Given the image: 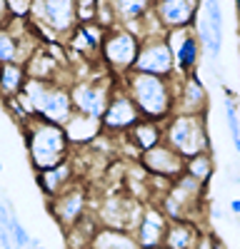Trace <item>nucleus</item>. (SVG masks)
<instances>
[{"label":"nucleus","mask_w":240,"mask_h":249,"mask_svg":"<svg viewBox=\"0 0 240 249\" xmlns=\"http://www.w3.org/2000/svg\"><path fill=\"white\" fill-rule=\"evenodd\" d=\"M48 210H50L53 219L63 227V230L78 224L80 219L85 217V210H88V192H85V187H80L78 182H73L68 190H63L58 197L48 199Z\"/></svg>","instance_id":"11"},{"label":"nucleus","mask_w":240,"mask_h":249,"mask_svg":"<svg viewBox=\"0 0 240 249\" xmlns=\"http://www.w3.org/2000/svg\"><path fill=\"white\" fill-rule=\"evenodd\" d=\"M185 75H173V77H155V75H143V72H128L120 77V88L128 92L133 105L138 107L140 117L160 122L163 124L175 107V95L183 85Z\"/></svg>","instance_id":"1"},{"label":"nucleus","mask_w":240,"mask_h":249,"mask_svg":"<svg viewBox=\"0 0 240 249\" xmlns=\"http://www.w3.org/2000/svg\"><path fill=\"white\" fill-rule=\"evenodd\" d=\"M8 3V15L10 20H30V0H5Z\"/></svg>","instance_id":"30"},{"label":"nucleus","mask_w":240,"mask_h":249,"mask_svg":"<svg viewBox=\"0 0 240 249\" xmlns=\"http://www.w3.org/2000/svg\"><path fill=\"white\" fill-rule=\"evenodd\" d=\"M220 249H223V247H220Z\"/></svg>","instance_id":"39"},{"label":"nucleus","mask_w":240,"mask_h":249,"mask_svg":"<svg viewBox=\"0 0 240 249\" xmlns=\"http://www.w3.org/2000/svg\"><path fill=\"white\" fill-rule=\"evenodd\" d=\"M168 217L163 214L158 204H143V214L140 222L133 230V239L138 242L140 249H163V237H165Z\"/></svg>","instance_id":"14"},{"label":"nucleus","mask_w":240,"mask_h":249,"mask_svg":"<svg viewBox=\"0 0 240 249\" xmlns=\"http://www.w3.org/2000/svg\"><path fill=\"white\" fill-rule=\"evenodd\" d=\"M233 147H235V152H238V155H240V137H238V140H235V142H233Z\"/></svg>","instance_id":"35"},{"label":"nucleus","mask_w":240,"mask_h":249,"mask_svg":"<svg viewBox=\"0 0 240 249\" xmlns=\"http://www.w3.org/2000/svg\"><path fill=\"white\" fill-rule=\"evenodd\" d=\"M200 227L195 222H168L165 227V237H163V249H193L198 237H200Z\"/></svg>","instance_id":"19"},{"label":"nucleus","mask_w":240,"mask_h":249,"mask_svg":"<svg viewBox=\"0 0 240 249\" xmlns=\"http://www.w3.org/2000/svg\"><path fill=\"white\" fill-rule=\"evenodd\" d=\"M90 249H140V247H138V242L133 239L130 232L105 230V227H100Z\"/></svg>","instance_id":"23"},{"label":"nucleus","mask_w":240,"mask_h":249,"mask_svg":"<svg viewBox=\"0 0 240 249\" xmlns=\"http://www.w3.org/2000/svg\"><path fill=\"white\" fill-rule=\"evenodd\" d=\"M165 43L170 48V55H173V65H175V72L178 75H193L198 72V65H200V43L193 33V28H183V30H170L165 33Z\"/></svg>","instance_id":"10"},{"label":"nucleus","mask_w":240,"mask_h":249,"mask_svg":"<svg viewBox=\"0 0 240 249\" xmlns=\"http://www.w3.org/2000/svg\"><path fill=\"white\" fill-rule=\"evenodd\" d=\"M25 75L28 80H43V82H55V77L63 72V70H73V68H63L60 62L48 53L45 45H40V50L25 62Z\"/></svg>","instance_id":"18"},{"label":"nucleus","mask_w":240,"mask_h":249,"mask_svg":"<svg viewBox=\"0 0 240 249\" xmlns=\"http://www.w3.org/2000/svg\"><path fill=\"white\" fill-rule=\"evenodd\" d=\"M133 72H143V75H155V77H173L175 65H173V55L165 43V37H145L140 40V50L135 57Z\"/></svg>","instance_id":"9"},{"label":"nucleus","mask_w":240,"mask_h":249,"mask_svg":"<svg viewBox=\"0 0 240 249\" xmlns=\"http://www.w3.org/2000/svg\"><path fill=\"white\" fill-rule=\"evenodd\" d=\"M150 10L158 18V23L163 25V30L170 33V30L193 28L200 3L198 0H158V3H153Z\"/></svg>","instance_id":"13"},{"label":"nucleus","mask_w":240,"mask_h":249,"mask_svg":"<svg viewBox=\"0 0 240 249\" xmlns=\"http://www.w3.org/2000/svg\"><path fill=\"white\" fill-rule=\"evenodd\" d=\"M235 13H238V25H240V0L235 3Z\"/></svg>","instance_id":"36"},{"label":"nucleus","mask_w":240,"mask_h":249,"mask_svg":"<svg viewBox=\"0 0 240 249\" xmlns=\"http://www.w3.org/2000/svg\"><path fill=\"white\" fill-rule=\"evenodd\" d=\"M228 210H230V214L240 217V199H230V202H228Z\"/></svg>","instance_id":"34"},{"label":"nucleus","mask_w":240,"mask_h":249,"mask_svg":"<svg viewBox=\"0 0 240 249\" xmlns=\"http://www.w3.org/2000/svg\"><path fill=\"white\" fill-rule=\"evenodd\" d=\"M8 224H10V212H8V204H5V202H0V227H3V230H8Z\"/></svg>","instance_id":"33"},{"label":"nucleus","mask_w":240,"mask_h":249,"mask_svg":"<svg viewBox=\"0 0 240 249\" xmlns=\"http://www.w3.org/2000/svg\"><path fill=\"white\" fill-rule=\"evenodd\" d=\"M143 120L138 112V107L133 105V100L128 97V92L120 88V80L118 85L108 100V107L103 112V117H100V130H103L105 137L110 135H128L135 124Z\"/></svg>","instance_id":"7"},{"label":"nucleus","mask_w":240,"mask_h":249,"mask_svg":"<svg viewBox=\"0 0 240 249\" xmlns=\"http://www.w3.org/2000/svg\"><path fill=\"white\" fill-rule=\"evenodd\" d=\"M125 140L135 147L138 155H143L153 147H158L163 142V124L160 122H150V120H140L135 127L125 135Z\"/></svg>","instance_id":"20"},{"label":"nucleus","mask_w":240,"mask_h":249,"mask_svg":"<svg viewBox=\"0 0 240 249\" xmlns=\"http://www.w3.org/2000/svg\"><path fill=\"white\" fill-rule=\"evenodd\" d=\"M220 247H223V244L215 239V234H210V232H200V237H198V242H195L193 249H220Z\"/></svg>","instance_id":"31"},{"label":"nucleus","mask_w":240,"mask_h":249,"mask_svg":"<svg viewBox=\"0 0 240 249\" xmlns=\"http://www.w3.org/2000/svg\"><path fill=\"white\" fill-rule=\"evenodd\" d=\"M223 90H225V115H228V130H230V135H233V142L240 137V117H238V102H235V97H233V90L230 88H225L223 85Z\"/></svg>","instance_id":"26"},{"label":"nucleus","mask_w":240,"mask_h":249,"mask_svg":"<svg viewBox=\"0 0 240 249\" xmlns=\"http://www.w3.org/2000/svg\"><path fill=\"white\" fill-rule=\"evenodd\" d=\"M18 57V43L10 35L8 28L0 30V65H8V62H15Z\"/></svg>","instance_id":"27"},{"label":"nucleus","mask_w":240,"mask_h":249,"mask_svg":"<svg viewBox=\"0 0 240 249\" xmlns=\"http://www.w3.org/2000/svg\"><path fill=\"white\" fill-rule=\"evenodd\" d=\"M140 167H143L150 177L165 179V182H175L178 177H183L185 170V160L178 152H173L165 142H160L158 147L148 150L140 155Z\"/></svg>","instance_id":"12"},{"label":"nucleus","mask_w":240,"mask_h":249,"mask_svg":"<svg viewBox=\"0 0 240 249\" xmlns=\"http://www.w3.org/2000/svg\"><path fill=\"white\" fill-rule=\"evenodd\" d=\"M153 3H143V0H113V10L118 18V25H128V23H138Z\"/></svg>","instance_id":"25"},{"label":"nucleus","mask_w":240,"mask_h":249,"mask_svg":"<svg viewBox=\"0 0 240 249\" xmlns=\"http://www.w3.org/2000/svg\"><path fill=\"white\" fill-rule=\"evenodd\" d=\"M73 182H75V164H73L70 157L65 162H60L53 170L35 172V184H38V190L45 195V199L58 197L63 190H68Z\"/></svg>","instance_id":"16"},{"label":"nucleus","mask_w":240,"mask_h":249,"mask_svg":"<svg viewBox=\"0 0 240 249\" xmlns=\"http://www.w3.org/2000/svg\"><path fill=\"white\" fill-rule=\"evenodd\" d=\"M185 177L200 182V184H208L215 175V160H213V152H203V155H195L190 160H185V170H183Z\"/></svg>","instance_id":"24"},{"label":"nucleus","mask_w":240,"mask_h":249,"mask_svg":"<svg viewBox=\"0 0 240 249\" xmlns=\"http://www.w3.org/2000/svg\"><path fill=\"white\" fill-rule=\"evenodd\" d=\"M95 23L103 28L105 33L120 28L118 18H115V10H113V3H98V8H95Z\"/></svg>","instance_id":"28"},{"label":"nucleus","mask_w":240,"mask_h":249,"mask_svg":"<svg viewBox=\"0 0 240 249\" xmlns=\"http://www.w3.org/2000/svg\"><path fill=\"white\" fill-rule=\"evenodd\" d=\"M238 117H240V102H238Z\"/></svg>","instance_id":"37"},{"label":"nucleus","mask_w":240,"mask_h":249,"mask_svg":"<svg viewBox=\"0 0 240 249\" xmlns=\"http://www.w3.org/2000/svg\"><path fill=\"white\" fill-rule=\"evenodd\" d=\"M8 23H10V15H8V3H5V0H0V30L8 28Z\"/></svg>","instance_id":"32"},{"label":"nucleus","mask_w":240,"mask_h":249,"mask_svg":"<svg viewBox=\"0 0 240 249\" xmlns=\"http://www.w3.org/2000/svg\"><path fill=\"white\" fill-rule=\"evenodd\" d=\"M63 132L68 137V144H80V147H85V144L100 140V135H103V130H100V120L78 115V112L63 124Z\"/></svg>","instance_id":"17"},{"label":"nucleus","mask_w":240,"mask_h":249,"mask_svg":"<svg viewBox=\"0 0 240 249\" xmlns=\"http://www.w3.org/2000/svg\"><path fill=\"white\" fill-rule=\"evenodd\" d=\"M118 85V80L113 75H90V77H83V80H73L70 82V102H73V110L78 115H85V117H93V120H100L108 107V100L113 95Z\"/></svg>","instance_id":"5"},{"label":"nucleus","mask_w":240,"mask_h":249,"mask_svg":"<svg viewBox=\"0 0 240 249\" xmlns=\"http://www.w3.org/2000/svg\"><path fill=\"white\" fill-rule=\"evenodd\" d=\"M25 137V147H28V160L30 167L35 172H45L58 167L60 162H65L70 157V144L63 132V127L43 120H28L20 124Z\"/></svg>","instance_id":"2"},{"label":"nucleus","mask_w":240,"mask_h":249,"mask_svg":"<svg viewBox=\"0 0 240 249\" xmlns=\"http://www.w3.org/2000/svg\"><path fill=\"white\" fill-rule=\"evenodd\" d=\"M95 8H98V0H80V3H75L78 25H85V23H95Z\"/></svg>","instance_id":"29"},{"label":"nucleus","mask_w":240,"mask_h":249,"mask_svg":"<svg viewBox=\"0 0 240 249\" xmlns=\"http://www.w3.org/2000/svg\"><path fill=\"white\" fill-rule=\"evenodd\" d=\"M175 115H195V117H205L208 112V90L203 85L198 72L185 75L183 85H180L178 95H175Z\"/></svg>","instance_id":"15"},{"label":"nucleus","mask_w":240,"mask_h":249,"mask_svg":"<svg viewBox=\"0 0 240 249\" xmlns=\"http://www.w3.org/2000/svg\"><path fill=\"white\" fill-rule=\"evenodd\" d=\"M203 195L205 187L190 179V177H178L175 182H170L168 192L160 199V210L168 217V222H195L203 212Z\"/></svg>","instance_id":"4"},{"label":"nucleus","mask_w":240,"mask_h":249,"mask_svg":"<svg viewBox=\"0 0 240 249\" xmlns=\"http://www.w3.org/2000/svg\"><path fill=\"white\" fill-rule=\"evenodd\" d=\"M98 230H100L98 219L90 217V214H85L78 224L63 230V232H65V249H90V247H93V239H95V234H98Z\"/></svg>","instance_id":"21"},{"label":"nucleus","mask_w":240,"mask_h":249,"mask_svg":"<svg viewBox=\"0 0 240 249\" xmlns=\"http://www.w3.org/2000/svg\"><path fill=\"white\" fill-rule=\"evenodd\" d=\"M25 82H28V75H25L23 65H18V62L0 65V97H3L5 102L15 100L20 92H23Z\"/></svg>","instance_id":"22"},{"label":"nucleus","mask_w":240,"mask_h":249,"mask_svg":"<svg viewBox=\"0 0 240 249\" xmlns=\"http://www.w3.org/2000/svg\"><path fill=\"white\" fill-rule=\"evenodd\" d=\"M163 142L183 160H190L203 152H213L205 117H195V115H175L173 112L163 122Z\"/></svg>","instance_id":"3"},{"label":"nucleus","mask_w":240,"mask_h":249,"mask_svg":"<svg viewBox=\"0 0 240 249\" xmlns=\"http://www.w3.org/2000/svg\"><path fill=\"white\" fill-rule=\"evenodd\" d=\"M140 214H143V204L135 197H125V195H115L108 197L98 210V224L105 230H120V232H130L138 227Z\"/></svg>","instance_id":"8"},{"label":"nucleus","mask_w":240,"mask_h":249,"mask_svg":"<svg viewBox=\"0 0 240 249\" xmlns=\"http://www.w3.org/2000/svg\"><path fill=\"white\" fill-rule=\"evenodd\" d=\"M138 50L140 40L123 28H115L105 35L103 45H100V62L113 77H125L128 72H133Z\"/></svg>","instance_id":"6"},{"label":"nucleus","mask_w":240,"mask_h":249,"mask_svg":"<svg viewBox=\"0 0 240 249\" xmlns=\"http://www.w3.org/2000/svg\"><path fill=\"white\" fill-rule=\"evenodd\" d=\"M0 172H3V162H0Z\"/></svg>","instance_id":"38"}]
</instances>
